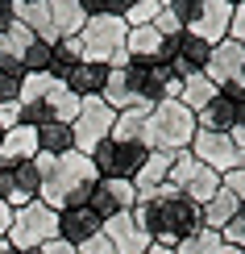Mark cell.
<instances>
[{"instance_id":"1","label":"cell","mask_w":245,"mask_h":254,"mask_svg":"<svg viewBox=\"0 0 245 254\" xmlns=\"http://www.w3.org/2000/svg\"><path fill=\"white\" fill-rule=\"evenodd\" d=\"M133 225L142 229L154 246L175 250L179 242H187L191 234L204 229V213H199V204H191L175 184H162V188H154L150 196H142L133 204Z\"/></svg>"},{"instance_id":"2","label":"cell","mask_w":245,"mask_h":254,"mask_svg":"<svg viewBox=\"0 0 245 254\" xmlns=\"http://www.w3.org/2000/svg\"><path fill=\"white\" fill-rule=\"evenodd\" d=\"M96 163L88 154H79V150H71V154H62L54 158V163L42 171V204H50L54 213H62V208H79V204H88V196H92V188H96Z\"/></svg>"},{"instance_id":"3","label":"cell","mask_w":245,"mask_h":254,"mask_svg":"<svg viewBox=\"0 0 245 254\" xmlns=\"http://www.w3.org/2000/svg\"><path fill=\"white\" fill-rule=\"evenodd\" d=\"M196 113H187L179 100H162L146 113V137L142 146L146 150H166V154H179V150H191V137H196Z\"/></svg>"},{"instance_id":"4","label":"cell","mask_w":245,"mask_h":254,"mask_svg":"<svg viewBox=\"0 0 245 254\" xmlns=\"http://www.w3.org/2000/svg\"><path fill=\"white\" fill-rule=\"evenodd\" d=\"M54 238H58V213L50 204L34 200V204H25V208L13 213L8 242H13L17 250H42L46 242H54Z\"/></svg>"},{"instance_id":"5","label":"cell","mask_w":245,"mask_h":254,"mask_svg":"<svg viewBox=\"0 0 245 254\" xmlns=\"http://www.w3.org/2000/svg\"><path fill=\"white\" fill-rule=\"evenodd\" d=\"M125 38H129V25L125 17H88V25L79 29V50L83 63H108L112 55L125 50Z\"/></svg>"},{"instance_id":"6","label":"cell","mask_w":245,"mask_h":254,"mask_svg":"<svg viewBox=\"0 0 245 254\" xmlns=\"http://www.w3.org/2000/svg\"><path fill=\"white\" fill-rule=\"evenodd\" d=\"M112 121H116V109H108L100 96L83 100L79 117L71 121V133H75V150L92 158V154H96V146L112 137Z\"/></svg>"},{"instance_id":"7","label":"cell","mask_w":245,"mask_h":254,"mask_svg":"<svg viewBox=\"0 0 245 254\" xmlns=\"http://www.w3.org/2000/svg\"><path fill=\"white\" fill-rule=\"evenodd\" d=\"M146 158H150V150L142 142H116V137H108V142L96 146L92 163H96V175H104V179H133Z\"/></svg>"},{"instance_id":"8","label":"cell","mask_w":245,"mask_h":254,"mask_svg":"<svg viewBox=\"0 0 245 254\" xmlns=\"http://www.w3.org/2000/svg\"><path fill=\"white\" fill-rule=\"evenodd\" d=\"M191 154H196V163H204L208 171H216V175L233 171V167H245V154L233 146V137H229V133L196 129V137H191Z\"/></svg>"},{"instance_id":"9","label":"cell","mask_w":245,"mask_h":254,"mask_svg":"<svg viewBox=\"0 0 245 254\" xmlns=\"http://www.w3.org/2000/svg\"><path fill=\"white\" fill-rule=\"evenodd\" d=\"M133 204H137V188H133V179H96V188H92V196H88V208L100 221H112V217H121V213H133Z\"/></svg>"},{"instance_id":"10","label":"cell","mask_w":245,"mask_h":254,"mask_svg":"<svg viewBox=\"0 0 245 254\" xmlns=\"http://www.w3.org/2000/svg\"><path fill=\"white\" fill-rule=\"evenodd\" d=\"M42 196V175L34 163H17V167H0V200L8 208H25Z\"/></svg>"},{"instance_id":"11","label":"cell","mask_w":245,"mask_h":254,"mask_svg":"<svg viewBox=\"0 0 245 254\" xmlns=\"http://www.w3.org/2000/svg\"><path fill=\"white\" fill-rule=\"evenodd\" d=\"M229 25H233V4H225V0H204L187 34L208 42V46H216V42L229 38Z\"/></svg>"},{"instance_id":"12","label":"cell","mask_w":245,"mask_h":254,"mask_svg":"<svg viewBox=\"0 0 245 254\" xmlns=\"http://www.w3.org/2000/svg\"><path fill=\"white\" fill-rule=\"evenodd\" d=\"M96 234H104V221L96 217L88 204H79V208H62V213H58V238H62V242L83 246V242L96 238Z\"/></svg>"},{"instance_id":"13","label":"cell","mask_w":245,"mask_h":254,"mask_svg":"<svg viewBox=\"0 0 245 254\" xmlns=\"http://www.w3.org/2000/svg\"><path fill=\"white\" fill-rule=\"evenodd\" d=\"M241 67H245V46H237L233 38H225V42L212 46V59H208V71H204V75L220 88L225 79H237Z\"/></svg>"},{"instance_id":"14","label":"cell","mask_w":245,"mask_h":254,"mask_svg":"<svg viewBox=\"0 0 245 254\" xmlns=\"http://www.w3.org/2000/svg\"><path fill=\"white\" fill-rule=\"evenodd\" d=\"M104 238L116 246V254H146V250L154 246V242L133 225V213H121V217L104 221Z\"/></svg>"},{"instance_id":"15","label":"cell","mask_w":245,"mask_h":254,"mask_svg":"<svg viewBox=\"0 0 245 254\" xmlns=\"http://www.w3.org/2000/svg\"><path fill=\"white\" fill-rule=\"evenodd\" d=\"M34 158H38V129H29V125L4 129V137H0V167L34 163Z\"/></svg>"},{"instance_id":"16","label":"cell","mask_w":245,"mask_h":254,"mask_svg":"<svg viewBox=\"0 0 245 254\" xmlns=\"http://www.w3.org/2000/svg\"><path fill=\"white\" fill-rule=\"evenodd\" d=\"M67 83L79 100H92V96H104L108 88V63H79L75 71H67Z\"/></svg>"},{"instance_id":"17","label":"cell","mask_w":245,"mask_h":254,"mask_svg":"<svg viewBox=\"0 0 245 254\" xmlns=\"http://www.w3.org/2000/svg\"><path fill=\"white\" fill-rule=\"evenodd\" d=\"M208 59H212V46H208V42L183 34V38H179V55H175V63H170V71H175L179 79L204 75V71H208Z\"/></svg>"},{"instance_id":"18","label":"cell","mask_w":245,"mask_h":254,"mask_svg":"<svg viewBox=\"0 0 245 254\" xmlns=\"http://www.w3.org/2000/svg\"><path fill=\"white\" fill-rule=\"evenodd\" d=\"M237 121H241V104H233L225 96H216L204 113H196V125H199V129H208V133H233V125H237Z\"/></svg>"},{"instance_id":"19","label":"cell","mask_w":245,"mask_h":254,"mask_svg":"<svg viewBox=\"0 0 245 254\" xmlns=\"http://www.w3.org/2000/svg\"><path fill=\"white\" fill-rule=\"evenodd\" d=\"M170 158H175V154H166V150H150V158L142 163V171L133 175L137 200H142V196H150L154 188H162V184H166V175H170Z\"/></svg>"},{"instance_id":"20","label":"cell","mask_w":245,"mask_h":254,"mask_svg":"<svg viewBox=\"0 0 245 254\" xmlns=\"http://www.w3.org/2000/svg\"><path fill=\"white\" fill-rule=\"evenodd\" d=\"M179 192H183L191 204H199V208H204L208 200L220 192V175H216V171H208L204 163H196V167H191V175L183 179V184H179Z\"/></svg>"},{"instance_id":"21","label":"cell","mask_w":245,"mask_h":254,"mask_svg":"<svg viewBox=\"0 0 245 254\" xmlns=\"http://www.w3.org/2000/svg\"><path fill=\"white\" fill-rule=\"evenodd\" d=\"M50 21H54L58 38H79V29L88 25V13L79 0H50Z\"/></svg>"},{"instance_id":"22","label":"cell","mask_w":245,"mask_h":254,"mask_svg":"<svg viewBox=\"0 0 245 254\" xmlns=\"http://www.w3.org/2000/svg\"><path fill=\"white\" fill-rule=\"evenodd\" d=\"M42 104H46V109H50V117H54V121H62V125H71V121L79 117V109H83V100H79V96H75V92H71L62 79H54V83H50V92H46V100H42Z\"/></svg>"},{"instance_id":"23","label":"cell","mask_w":245,"mask_h":254,"mask_svg":"<svg viewBox=\"0 0 245 254\" xmlns=\"http://www.w3.org/2000/svg\"><path fill=\"white\" fill-rule=\"evenodd\" d=\"M216 83H212L208 75H187L183 79V92H179V104H183L187 113H204L212 100H216Z\"/></svg>"},{"instance_id":"24","label":"cell","mask_w":245,"mask_h":254,"mask_svg":"<svg viewBox=\"0 0 245 254\" xmlns=\"http://www.w3.org/2000/svg\"><path fill=\"white\" fill-rule=\"evenodd\" d=\"M237 208H241V200L233 196V192H225V188H220V192L212 196L204 208H199V213H204V229H216V234H220V229H225L229 221L237 217Z\"/></svg>"},{"instance_id":"25","label":"cell","mask_w":245,"mask_h":254,"mask_svg":"<svg viewBox=\"0 0 245 254\" xmlns=\"http://www.w3.org/2000/svg\"><path fill=\"white\" fill-rule=\"evenodd\" d=\"M38 150L42 154H54V158L71 154V150H75V133H71V125H62V121L42 125V129H38Z\"/></svg>"},{"instance_id":"26","label":"cell","mask_w":245,"mask_h":254,"mask_svg":"<svg viewBox=\"0 0 245 254\" xmlns=\"http://www.w3.org/2000/svg\"><path fill=\"white\" fill-rule=\"evenodd\" d=\"M158 42H162V34H158L154 25H133L129 38H125V55H129V59H154L158 55Z\"/></svg>"},{"instance_id":"27","label":"cell","mask_w":245,"mask_h":254,"mask_svg":"<svg viewBox=\"0 0 245 254\" xmlns=\"http://www.w3.org/2000/svg\"><path fill=\"white\" fill-rule=\"evenodd\" d=\"M146 113H150V109H125V113H116L112 137H116V142H142V137H146Z\"/></svg>"},{"instance_id":"28","label":"cell","mask_w":245,"mask_h":254,"mask_svg":"<svg viewBox=\"0 0 245 254\" xmlns=\"http://www.w3.org/2000/svg\"><path fill=\"white\" fill-rule=\"evenodd\" d=\"M79 63H83L79 38H58V42H54V67H50V75H54V79H67V71H75Z\"/></svg>"},{"instance_id":"29","label":"cell","mask_w":245,"mask_h":254,"mask_svg":"<svg viewBox=\"0 0 245 254\" xmlns=\"http://www.w3.org/2000/svg\"><path fill=\"white\" fill-rule=\"evenodd\" d=\"M21 67H25V75H42V71H50V67H54V46L34 38L25 46V55H21Z\"/></svg>"},{"instance_id":"30","label":"cell","mask_w":245,"mask_h":254,"mask_svg":"<svg viewBox=\"0 0 245 254\" xmlns=\"http://www.w3.org/2000/svg\"><path fill=\"white\" fill-rule=\"evenodd\" d=\"M220 250H225V238L216 229H199V234H191L187 242L175 246V254H220Z\"/></svg>"},{"instance_id":"31","label":"cell","mask_w":245,"mask_h":254,"mask_svg":"<svg viewBox=\"0 0 245 254\" xmlns=\"http://www.w3.org/2000/svg\"><path fill=\"white\" fill-rule=\"evenodd\" d=\"M158 13H162L158 0H133V8L125 13V25H129V29H133V25H154Z\"/></svg>"},{"instance_id":"32","label":"cell","mask_w":245,"mask_h":254,"mask_svg":"<svg viewBox=\"0 0 245 254\" xmlns=\"http://www.w3.org/2000/svg\"><path fill=\"white\" fill-rule=\"evenodd\" d=\"M199 4H204V0H166V13H175L179 25H183V34H187L191 21H196V13H199Z\"/></svg>"},{"instance_id":"33","label":"cell","mask_w":245,"mask_h":254,"mask_svg":"<svg viewBox=\"0 0 245 254\" xmlns=\"http://www.w3.org/2000/svg\"><path fill=\"white\" fill-rule=\"evenodd\" d=\"M220 238H225V246H237V250H245V204L237 208V217H233L229 225L220 229Z\"/></svg>"},{"instance_id":"34","label":"cell","mask_w":245,"mask_h":254,"mask_svg":"<svg viewBox=\"0 0 245 254\" xmlns=\"http://www.w3.org/2000/svg\"><path fill=\"white\" fill-rule=\"evenodd\" d=\"M220 188H225V192H233L245 204V167H233V171H225L220 175Z\"/></svg>"},{"instance_id":"35","label":"cell","mask_w":245,"mask_h":254,"mask_svg":"<svg viewBox=\"0 0 245 254\" xmlns=\"http://www.w3.org/2000/svg\"><path fill=\"white\" fill-rule=\"evenodd\" d=\"M216 92H220L225 100H233V104H241V109H245V79H241V75H237V79H225Z\"/></svg>"},{"instance_id":"36","label":"cell","mask_w":245,"mask_h":254,"mask_svg":"<svg viewBox=\"0 0 245 254\" xmlns=\"http://www.w3.org/2000/svg\"><path fill=\"white\" fill-rule=\"evenodd\" d=\"M17 125H21V100L0 104V129H17Z\"/></svg>"},{"instance_id":"37","label":"cell","mask_w":245,"mask_h":254,"mask_svg":"<svg viewBox=\"0 0 245 254\" xmlns=\"http://www.w3.org/2000/svg\"><path fill=\"white\" fill-rule=\"evenodd\" d=\"M75 250H79V254H116V246H112V242L104 238V234L88 238V242H83V246H75Z\"/></svg>"},{"instance_id":"38","label":"cell","mask_w":245,"mask_h":254,"mask_svg":"<svg viewBox=\"0 0 245 254\" xmlns=\"http://www.w3.org/2000/svg\"><path fill=\"white\" fill-rule=\"evenodd\" d=\"M179 38H183V34H179ZM179 38H162V42H158V55H154V63L170 67V63H175V55H179Z\"/></svg>"},{"instance_id":"39","label":"cell","mask_w":245,"mask_h":254,"mask_svg":"<svg viewBox=\"0 0 245 254\" xmlns=\"http://www.w3.org/2000/svg\"><path fill=\"white\" fill-rule=\"evenodd\" d=\"M229 38L237 42V46H245V4L233 8V25H229Z\"/></svg>"},{"instance_id":"40","label":"cell","mask_w":245,"mask_h":254,"mask_svg":"<svg viewBox=\"0 0 245 254\" xmlns=\"http://www.w3.org/2000/svg\"><path fill=\"white\" fill-rule=\"evenodd\" d=\"M13 25H17V8H13V0H0V38H4Z\"/></svg>"},{"instance_id":"41","label":"cell","mask_w":245,"mask_h":254,"mask_svg":"<svg viewBox=\"0 0 245 254\" xmlns=\"http://www.w3.org/2000/svg\"><path fill=\"white\" fill-rule=\"evenodd\" d=\"M229 137H233V146H237V150L245 154V109H241V121L233 125V133H229Z\"/></svg>"},{"instance_id":"42","label":"cell","mask_w":245,"mask_h":254,"mask_svg":"<svg viewBox=\"0 0 245 254\" xmlns=\"http://www.w3.org/2000/svg\"><path fill=\"white\" fill-rule=\"evenodd\" d=\"M8 225H13V208L0 200V238H8Z\"/></svg>"},{"instance_id":"43","label":"cell","mask_w":245,"mask_h":254,"mask_svg":"<svg viewBox=\"0 0 245 254\" xmlns=\"http://www.w3.org/2000/svg\"><path fill=\"white\" fill-rule=\"evenodd\" d=\"M0 254H21V250H17V246H13L8 238H0Z\"/></svg>"},{"instance_id":"44","label":"cell","mask_w":245,"mask_h":254,"mask_svg":"<svg viewBox=\"0 0 245 254\" xmlns=\"http://www.w3.org/2000/svg\"><path fill=\"white\" fill-rule=\"evenodd\" d=\"M146 254H175V250H166V246H150Z\"/></svg>"},{"instance_id":"45","label":"cell","mask_w":245,"mask_h":254,"mask_svg":"<svg viewBox=\"0 0 245 254\" xmlns=\"http://www.w3.org/2000/svg\"><path fill=\"white\" fill-rule=\"evenodd\" d=\"M220 254H245V250H237V246H225V250H220Z\"/></svg>"},{"instance_id":"46","label":"cell","mask_w":245,"mask_h":254,"mask_svg":"<svg viewBox=\"0 0 245 254\" xmlns=\"http://www.w3.org/2000/svg\"><path fill=\"white\" fill-rule=\"evenodd\" d=\"M225 4H233V8H241V4H245V0H225Z\"/></svg>"},{"instance_id":"47","label":"cell","mask_w":245,"mask_h":254,"mask_svg":"<svg viewBox=\"0 0 245 254\" xmlns=\"http://www.w3.org/2000/svg\"><path fill=\"white\" fill-rule=\"evenodd\" d=\"M21 254H42V250H21Z\"/></svg>"},{"instance_id":"48","label":"cell","mask_w":245,"mask_h":254,"mask_svg":"<svg viewBox=\"0 0 245 254\" xmlns=\"http://www.w3.org/2000/svg\"><path fill=\"white\" fill-rule=\"evenodd\" d=\"M158 4H162V8H166V0H158Z\"/></svg>"},{"instance_id":"49","label":"cell","mask_w":245,"mask_h":254,"mask_svg":"<svg viewBox=\"0 0 245 254\" xmlns=\"http://www.w3.org/2000/svg\"><path fill=\"white\" fill-rule=\"evenodd\" d=\"M241 79H245V67H241Z\"/></svg>"},{"instance_id":"50","label":"cell","mask_w":245,"mask_h":254,"mask_svg":"<svg viewBox=\"0 0 245 254\" xmlns=\"http://www.w3.org/2000/svg\"><path fill=\"white\" fill-rule=\"evenodd\" d=\"M0 137H4V129H0Z\"/></svg>"},{"instance_id":"51","label":"cell","mask_w":245,"mask_h":254,"mask_svg":"<svg viewBox=\"0 0 245 254\" xmlns=\"http://www.w3.org/2000/svg\"><path fill=\"white\" fill-rule=\"evenodd\" d=\"M75 254H79V250H75Z\"/></svg>"}]
</instances>
